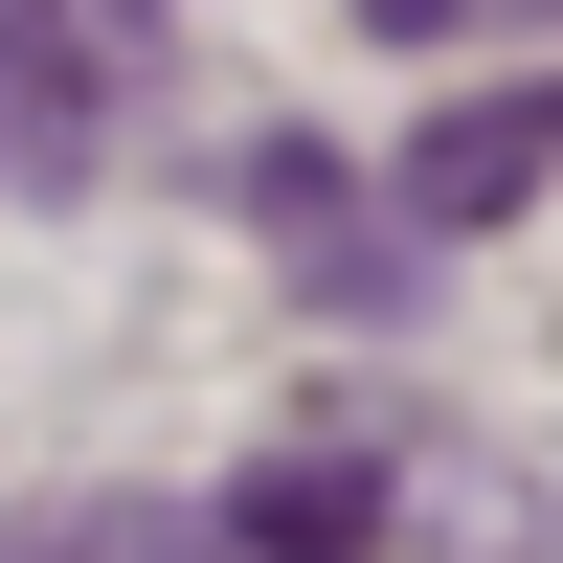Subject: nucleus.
Listing matches in <instances>:
<instances>
[{
    "mask_svg": "<svg viewBox=\"0 0 563 563\" xmlns=\"http://www.w3.org/2000/svg\"><path fill=\"white\" fill-rule=\"evenodd\" d=\"M541 180H563V68H541V90H474V113L406 135V225H519Z\"/></svg>",
    "mask_w": 563,
    "mask_h": 563,
    "instance_id": "nucleus-1",
    "label": "nucleus"
},
{
    "mask_svg": "<svg viewBox=\"0 0 563 563\" xmlns=\"http://www.w3.org/2000/svg\"><path fill=\"white\" fill-rule=\"evenodd\" d=\"M384 519H406L384 451H271V474H225V541L249 563H384Z\"/></svg>",
    "mask_w": 563,
    "mask_h": 563,
    "instance_id": "nucleus-2",
    "label": "nucleus"
},
{
    "mask_svg": "<svg viewBox=\"0 0 563 563\" xmlns=\"http://www.w3.org/2000/svg\"><path fill=\"white\" fill-rule=\"evenodd\" d=\"M0 563H249V541H225V496H23Z\"/></svg>",
    "mask_w": 563,
    "mask_h": 563,
    "instance_id": "nucleus-3",
    "label": "nucleus"
},
{
    "mask_svg": "<svg viewBox=\"0 0 563 563\" xmlns=\"http://www.w3.org/2000/svg\"><path fill=\"white\" fill-rule=\"evenodd\" d=\"M225 203H249V225H294V249H316V294H384V225H339V158H316V135H249V158H225Z\"/></svg>",
    "mask_w": 563,
    "mask_h": 563,
    "instance_id": "nucleus-4",
    "label": "nucleus"
},
{
    "mask_svg": "<svg viewBox=\"0 0 563 563\" xmlns=\"http://www.w3.org/2000/svg\"><path fill=\"white\" fill-rule=\"evenodd\" d=\"M384 45H451V23H519V0H361Z\"/></svg>",
    "mask_w": 563,
    "mask_h": 563,
    "instance_id": "nucleus-5",
    "label": "nucleus"
}]
</instances>
